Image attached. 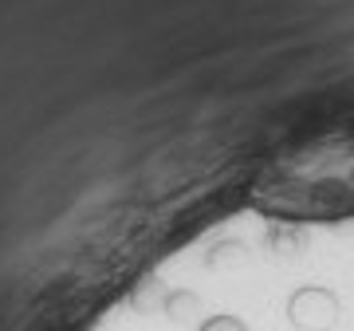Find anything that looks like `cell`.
Masks as SVG:
<instances>
[{"label":"cell","mask_w":354,"mask_h":331,"mask_svg":"<svg viewBox=\"0 0 354 331\" xmlns=\"http://www.w3.org/2000/svg\"><path fill=\"white\" fill-rule=\"evenodd\" d=\"M165 288H162V280L158 276H146L142 284H134V292H130V307L134 312H153L158 304H165Z\"/></svg>","instance_id":"6"},{"label":"cell","mask_w":354,"mask_h":331,"mask_svg":"<svg viewBox=\"0 0 354 331\" xmlns=\"http://www.w3.org/2000/svg\"><path fill=\"white\" fill-rule=\"evenodd\" d=\"M252 205L272 217H339L354 209V130L315 134L276 154L252 186Z\"/></svg>","instance_id":"1"},{"label":"cell","mask_w":354,"mask_h":331,"mask_svg":"<svg viewBox=\"0 0 354 331\" xmlns=\"http://www.w3.org/2000/svg\"><path fill=\"white\" fill-rule=\"evenodd\" d=\"M252 260L248 253V244L236 241V237H225V241H216L209 253H205V268H213V272H228V268H241Z\"/></svg>","instance_id":"4"},{"label":"cell","mask_w":354,"mask_h":331,"mask_svg":"<svg viewBox=\"0 0 354 331\" xmlns=\"http://www.w3.org/2000/svg\"><path fill=\"white\" fill-rule=\"evenodd\" d=\"M162 307H165V316L174 319V323H193V319L205 312V304H201L197 292H169Z\"/></svg>","instance_id":"5"},{"label":"cell","mask_w":354,"mask_h":331,"mask_svg":"<svg viewBox=\"0 0 354 331\" xmlns=\"http://www.w3.org/2000/svg\"><path fill=\"white\" fill-rule=\"evenodd\" d=\"M288 323L295 331H330L339 323V296L323 284H304L288 296Z\"/></svg>","instance_id":"2"},{"label":"cell","mask_w":354,"mask_h":331,"mask_svg":"<svg viewBox=\"0 0 354 331\" xmlns=\"http://www.w3.org/2000/svg\"><path fill=\"white\" fill-rule=\"evenodd\" d=\"M307 229H299L295 221H272L264 229V249L276 260H299L307 253Z\"/></svg>","instance_id":"3"},{"label":"cell","mask_w":354,"mask_h":331,"mask_svg":"<svg viewBox=\"0 0 354 331\" xmlns=\"http://www.w3.org/2000/svg\"><path fill=\"white\" fill-rule=\"evenodd\" d=\"M197 331H248V323H244L241 316H228V312H221V316H209Z\"/></svg>","instance_id":"7"}]
</instances>
